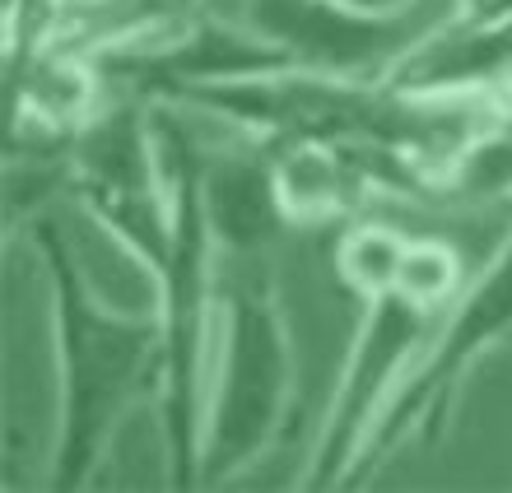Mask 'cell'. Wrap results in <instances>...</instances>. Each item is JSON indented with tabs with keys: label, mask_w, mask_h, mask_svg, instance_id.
<instances>
[{
	"label": "cell",
	"mask_w": 512,
	"mask_h": 493,
	"mask_svg": "<svg viewBox=\"0 0 512 493\" xmlns=\"http://www.w3.org/2000/svg\"><path fill=\"white\" fill-rule=\"evenodd\" d=\"M24 238L52 294L56 345V428L47 456V489L80 493L98 480L117 428L140 400L159 396V317L154 307H112L84 275L66 228L33 214Z\"/></svg>",
	"instance_id": "6da1fadb"
},
{
	"label": "cell",
	"mask_w": 512,
	"mask_h": 493,
	"mask_svg": "<svg viewBox=\"0 0 512 493\" xmlns=\"http://www.w3.org/2000/svg\"><path fill=\"white\" fill-rule=\"evenodd\" d=\"M163 163L173 182V247L154 275L159 317V433L173 489H201V419L205 382L219 326V242L205 210V154L182 126V107L149 103Z\"/></svg>",
	"instance_id": "7a4b0ae2"
},
{
	"label": "cell",
	"mask_w": 512,
	"mask_h": 493,
	"mask_svg": "<svg viewBox=\"0 0 512 493\" xmlns=\"http://www.w3.org/2000/svg\"><path fill=\"white\" fill-rule=\"evenodd\" d=\"M229 261V280H219V326L205 382L201 489L238 480L284 438L298 387L289 321L261 252Z\"/></svg>",
	"instance_id": "3957f363"
},
{
	"label": "cell",
	"mask_w": 512,
	"mask_h": 493,
	"mask_svg": "<svg viewBox=\"0 0 512 493\" xmlns=\"http://www.w3.org/2000/svg\"><path fill=\"white\" fill-rule=\"evenodd\" d=\"M503 340H512V228L438 317L419 363L410 368L401 391L391 396L382 424L368 438V452L359 461V484L387 466L405 442L443 438L447 419L461 400V387L471 382L480 359H489Z\"/></svg>",
	"instance_id": "277c9868"
},
{
	"label": "cell",
	"mask_w": 512,
	"mask_h": 493,
	"mask_svg": "<svg viewBox=\"0 0 512 493\" xmlns=\"http://www.w3.org/2000/svg\"><path fill=\"white\" fill-rule=\"evenodd\" d=\"M359 326H354L350 354L340 363L336 391L322 414L317 442L308 452L303 470V489H350L359 484V461L368 452L373 428L382 424L391 396L401 391L410 368L419 363L429 345L433 326H438V307L419 303L405 289H382V294L359 298Z\"/></svg>",
	"instance_id": "5b68a950"
},
{
	"label": "cell",
	"mask_w": 512,
	"mask_h": 493,
	"mask_svg": "<svg viewBox=\"0 0 512 493\" xmlns=\"http://www.w3.org/2000/svg\"><path fill=\"white\" fill-rule=\"evenodd\" d=\"M443 14H368L345 0H243V24L280 47L294 70L387 80Z\"/></svg>",
	"instance_id": "8992f818"
},
{
	"label": "cell",
	"mask_w": 512,
	"mask_h": 493,
	"mask_svg": "<svg viewBox=\"0 0 512 493\" xmlns=\"http://www.w3.org/2000/svg\"><path fill=\"white\" fill-rule=\"evenodd\" d=\"M205 210L219 252L229 256H256L275 238V228H289L270 182V159H205Z\"/></svg>",
	"instance_id": "52a82bcc"
},
{
	"label": "cell",
	"mask_w": 512,
	"mask_h": 493,
	"mask_svg": "<svg viewBox=\"0 0 512 493\" xmlns=\"http://www.w3.org/2000/svg\"><path fill=\"white\" fill-rule=\"evenodd\" d=\"M410 247V233L391 224H354L336 247V275L354 298L382 294L396 284L401 256Z\"/></svg>",
	"instance_id": "ba28073f"
},
{
	"label": "cell",
	"mask_w": 512,
	"mask_h": 493,
	"mask_svg": "<svg viewBox=\"0 0 512 493\" xmlns=\"http://www.w3.org/2000/svg\"><path fill=\"white\" fill-rule=\"evenodd\" d=\"M126 5H131V19H126V28L112 42L140 38V33H159V28L177 24V19H191V14L201 10V0H126ZM94 10H98V5H94ZM112 42H103V47H112ZM94 52H98V47H94Z\"/></svg>",
	"instance_id": "9c48e42d"
},
{
	"label": "cell",
	"mask_w": 512,
	"mask_h": 493,
	"mask_svg": "<svg viewBox=\"0 0 512 493\" xmlns=\"http://www.w3.org/2000/svg\"><path fill=\"white\" fill-rule=\"evenodd\" d=\"M354 10H368V14H415L424 10V0H345Z\"/></svg>",
	"instance_id": "30bf717a"
},
{
	"label": "cell",
	"mask_w": 512,
	"mask_h": 493,
	"mask_svg": "<svg viewBox=\"0 0 512 493\" xmlns=\"http://www.w3.org/2000/svg\"><path fill=\"white\" fill-rule=\"evenodd\" d=\"M61 14H75V10H94V5H112V0H56Z\"/></svg>",
	"instance_id": "8fae6325"
}]
</instances>
